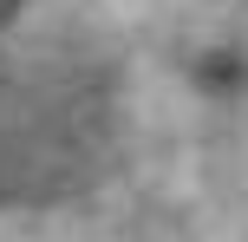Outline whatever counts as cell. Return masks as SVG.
Here are the masks:
<instances>
[{"label":"cell","mask_w":248,"mask_h":242,"mask_svg":"<svg viewBox=\"0 0 248 242\" xmlns=\"http://www.w3.org/2000/svg\"><path fill=\"white\" fill-rule=\"evenodd\" d=\"M20 13H26V0H0V33H7V26L20 20Z\"/></svg>","instance_id":"2"},{"label":"cell","mask_w":248,"mask_h":242,"mask_svg":"<svg viewBox=\"0 0 248 242\" xmlns=\"http://www.w3.org/2000/svg\"><path fill=\"white\" fill-rule=\"evenodd\" d=\"M111 144V98L92 72L13 59L0 65V203H59L92 183Z\"/></svg>","instance_id":"1"}]
</instances>
